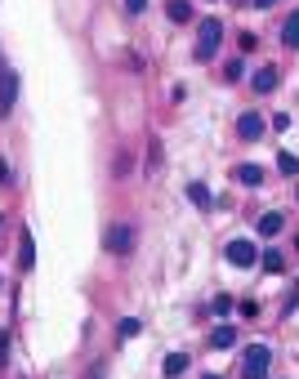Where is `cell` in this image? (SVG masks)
I'll use <instances>...</instances> for the list:
<instances>
[{
  "label": "cell",
  "instance_id": "d4e9b609",
  "mask_svg": "<svg viewBox=\"0 0 299 379\" xmlns=\"http://www.w3.org/2000/svg\"><path fill=\"white\" fill-rule=\"evenodd\" d=\"M250 5H255V9H273L277 0H250Z\"/></svg>",
  "mask_w": 299,
  "mask_h": 379
},
{
  "label": "cell",
  "instance_id": "d6986e66",
  "mask_svg": "<svg viewBox=\"0 0 299 379\" xmlns=\"http://www.w3.org/2000/svg\"><path fill=\"white\" fill-rule=\"evenodd\" d=\"M237 45H241V50L250 54V50H255V45H259V36H255V32H241V36H237Z\"/></svg>",
  "mask_w": 299,
  "mask_h": 379
},
{
  "label": "cell",
  "instance_id": "3957f363",
  "mask_svg": "<svg viewBox=\"0 0 299 379\" xmlns=\"http://www.w3.org/2000/svg\"><path fill=\"white\" fill-rule=\"evenodd\" d=\"M14 103H18V72L0 63V121L14 112Z\"/></svg>",
  "mask_w": 299,
  "mask_h": 379
},
{
  "label": "cell",
  "instance_id": "9c48e42d",
  "mask_svg": "<svg viewBox=\"0 0 299 379\" xmlns=\"http://www.w3.org/2000/svg\"><path fill=\"white\" fill-rule=\"evenodd\" d=\"M188 201L197 205V210H210V205H214V196H210V187H205L201 178H192V183H188Z\"/></svg>",
  "mask_w": 299,
  "mask_h": 379
},
{
  "label": "cell",
  "instance_id": "ffe728a7",
  "mask_svg": "<svg viewBox=\"0 0 299 379\" xmlns=\"http://www.w3.org/2000/svg\"><path fill=\"white\" fill-rule=\"evenodd\" d=\"M138 330H143V326H138V317H125V321H121V335H125V339L138 335Z\"/></svg>",
  "mask_w": 299,
  "mask_h": 379
},
{
  "label": "cell",
  "instance_id": "f1b7e54d",
  "mask_svg": "<svg viewBox=\"0 0 299 379\" xmlns=\"http://www.w3.org/2000/svg\"><path fill=\"white\" fill-rule=\"evenodd\" d=\"M0 223H5V219H0Z\"/></svg>",
  "mask_w": 299,
  "mask_h": 379
},
{
  "label": "cell",
  "instance_id": "8fae6325",
  "mask_svg": "<svg viewBox=\"0 0 299 379\" xmlns=\"http://www.w3.org/2000/svg\"><path fill=\"white\" fill-rule=\"evenodd\" d=\"M232 344H237V330L232 326H214L210 330V348H232Z\"/></svg>",
  "mask_w": 299,
  "mask_h": 379
},
{
  "label": "cell",
  "instance_id": "83f0119b",
  "mask_svg": "<svg viewBox=\"0 0 299 379\" xmlns=\"http://www.w3.org/2000/svg\"><path fill=\"white\" fill-rule=\"evenodd\" d=\"M295 250H299V236H295Z\"/></svg>",
  "mask_w": 299,
  "mask_h": 379
},
{
  "label": "cell",
  "instance_id": "2e32d148",
  "mask_svg": "<svg viewBox=\"0 0 299 379\" xmlns=\"http://www.w3.org/2000/svg\"><path fill=\"white\" fill-rule=\"evenodd\" d=\"M277 170H282V174H299V156H295V152H282V156H277Z\"/></svg>",
  "mask_w": 299,
  "mask_h": 379
},
{
  "label": "cell",
  "instance_id": "7c38bea8",
  "mask_svg": "<svg viewBox=\"0 0 299 379\" xmlns=\"http://www.w3.org/2000/svg\"><path fill=\"white\" fill-rule=\"evenodd\" d=\"M165 14H170V23H188L192 5H188V0H165Z\"/></svg>",
  "mask_w": 299,
  "mask_h": 379
},
{
  "label": "cell",
  "instance_id": "cb8c5ba5",
  "mask_svg": "<svg viewBox=\"0 0 299 379\" xmlns=\"http://www.w3.org/2000/svg\"><path fill=\"white\" fill-rule=\"evenodd\" d=\"M5 353H9V344H5V330H0V366H5Z\"/></svg>",
  "mask_w": 299,
  "mask_h": 379
},
{
  "label": "cell",
  "instance_id": "277c9868",
  "mask_svg": "<svg viewBox=\"0 0 299 379\" xmlns=\"http://www.w3.org/2000/svg\"><path fill=\"white\" fill-rule=\"evenodd\" d=\"M103 245H107L112 254H130V250H134V227H130V223H112L107 236H103Z\"/></svg>",
  "mask_w": 299,
  "mask_h": 379
},
{
  "label": "cell",
  "instance_id": "30bf717a",
  "mask_svg": "<svg viewBox=\"0 0 299 379\" xmlns=\"http://www.w3.org/2000/svg\"><path fill=\"white\" fill-rule=\"evenodd\" d=\"M282 45H286V50H299V14H291L282 23Z\"/></svg>",
  "mask_w": 299,
  "mask_h": 379
},
{
  "label": "cell",
  "instance_id": "52a82bcc",
  "mask_svg": "<svg viewBox=\"0 0 299 379\" xmlns=\"http://www.w3.org/2000/svg\"><path fill=\"white\" fill-rule=\"evenodd\" d=\"M277 85H282V76H277V68H259L255 76H250V90H255V94H273Z\"/></svg>",
  "mask_w": 299,
  "mask_h": 379
},
{
  "label": "cell",
  "instance_id": "9a60e30c",
  "mask_svg": "<svg viewBox=\"0 0 299 379\" xmlns=\"http://www.w3.org/2000/svg\"><path fill=\"white\" fill-rule=\"evenodd\" d=\"M237 178H241V183H246V187H259V183H264V170H259V165H237Z\"/></svg>",
  "mask_w": 299,
  "mask_h": 379
},
{
  "label": "cell",
  "instance_id": "e0dca14e",
  "mask_svg": "<svg viewBox=\"0 0 299 379\" xmlns=\"http://www.w3.org/2000/svg\"><path fill=\"white\" fill-rule=\"evenodd\" d=\"M264 272H273V277H277V272H286V259L277 250H264Z\"/></svg>",
  "mask_w": 299,
  "mask_h": 379
},
{
  "label": "cell",
  "instance_id": "ac0fdd59",
  "mask_svg": "<svg viewBox=\"0 0 299 379\" xmlns=\"http://www.w3.org/2000/svg\"><path fill=\"white\" fill-rule=\"evenodd\" d=\"M241 76H246V63H241V59H232L228 68H223V81H228V85H232V81H241Z\"/></svg>",
  "mask_w": 299,
  "mask_h": 379
},
{
  "label": "cell",
  "instance_id": "7a4b0ae2",
  "mask_svg": "<svg viewBox=\"0 0 299 379\" xmlns=\"http://www.w3.org/2000/svg\"><path fill=\"white\" fill-rule=\"evenodd\" d=\"M268 366H273V348L268 344H250L241 353V379H264Z\"/></svg>",
  "mask_w": 299,
  "mask_h": 379
},
{
  "label": "cell",
  "instance_id": "603a6c76",
  "mask_svg": "<svg viewBox=\"0 0 299 379\" xmlns=\"http://www.w3.org/2000/svg\"><path fill=\"white\" fill-rule=\"evenodd\" d=\"M0 183H14V174H9V165H5V156H0Z\"/></svg>",
  "mask_w": 299,
  "mask_h": 379
},
{
  "label": "cell",
  "instance_id": "4fadbf2b",
  "mask_svg": "<svg viewBox=\"0 0 299 379\" xmlns=\"http://www.w3.org/2000/svg\"><path fill=\"white\" fill-rule=\"evenodd\" d=\"M183 371H188V353H170L165 357V379H179Z\"/></svg>",
  "mask_w": 299,
  "mask_h": 379
},
{
  "label": "cell",
  "instance_id": "5bb4252c",
  "mask_svg": "<svg viewBox=\"0 0 299 379\" xmlns=\"http://www.w3.org/2000/svg\"><path fill=\"white\" fill-rule=\"evenodd\" d=\"M282 223H286V219H282L277 210H273V214H259V236H277V232H282Z\"/></svg>",
  "mask_w": 299,
  "mask_h": 379
},
{
  "label": "cell",
  "instance_id": "7402d4cb",
  "mask_svg": "<svg viewBox=\"0 0 299 379\" xmlns=\"http://www.w3.org/2000/svg\"><path fill=\"white\" fill-rule=\"evenodd\" d=\"M125 9H130V14H143V9H147V0H125Z\"/></svg>",
  "mask_w": 299,
  "mask_h": 379
},
{
  "label": "cell",
  "instance_id": "44dd1931",
  "mask_svg": "<svg viewBox=\"0 0 299 379\" xmlns=\"http://www.w3.org/2000/svg\"><path fill=\"white\" fill-rule=\"evenodd\" d=\"M214 312H219V317H228V312H232V299L219 295V299H214Z\"/></svg>",
  "mask_w": 299,
  "mask_h": 379
},
{
  "label": "cell",
  "instance_id": "4316f807",
  "mask_svg": "<svg viewBox=\"0 0 299 379\" xmlns=\"http://www.w3.org/2000/svg\"><path fill=\"white\" fill-rule=\"evenodd\" d=\"M201 379H219V375H201Z\"/></svg>",
  "mask_w": 299,
  "mask_h": 379
},
{
  "label": "cell",
  "instance_id": "6da1fadb",
  "mask_svg": "<svg viewBox=\"0 0 299 379\" xmlns=\"http://www.w3.org/2000/svg\"><path fill=\"white\" fill-rule=\"evenodd\" d=\"M219 45H223V23H219V18H201V23H197V50H192V59L210 63L214 54H219Z\"/></svg>",
  "mask_w": 299,
  "mask_h": 379
},
{
  "label": "cell",
  "instance_id": "5b68a950",
  "mask_svg": "<svg viewBox=\"0 0 299 379\" xmlns=\"http://www.w3.org/2000/svg\"><path fill=\"white\" fill-rule=\"evenodd\" d=\"M237 134L246 139V143L264 139V116H259V112H241V116H237Z\"/></svg>",
  "mask_w": 299,
  "mask_h": 379
},
{
  "label": "cell",
  "instance_id": "ba28073f",
  "mask_svg": "<svg viewBox=\"0 0 299 379\" xmlns=\"http://www.w3.org/2000/svg\"><path fill=\"white\" fill-rule=\"evenodd\" d=\"M18 268H23V272L36 268V241H32V232H27V227H23V236H18Z\"/></svg>",
  "mask_w": 299,
  "mask_h": 379
},
{
  "label": "cell",
  "instance_id": "8992f818",
  "mask_svg": "<svg viewBox=\"0 0 299 379\" xmlns=\"http://www.w3.org/2000/svg\"><path fill=\"white\" fill-rule=\"evenodd\" d=\"M223 254H228L232 268H250V263H255V245H250V241H228V250H223Z\"/></svg>",
  "mask_w": 299,
  "mask_h": 379
},
{
  "label": "cell",
  "instance_id": "484cf974",
  "mask_svg": "<svg viewBox=\"0 0 299 379\" xmlns=\"http://www.w3.org/2000/svg\"><path fill=\"white\" fill-rule=\"evenodd\" d=\"M90 379H103V366H94V371H90Z\"/></svg>",
  "mask_w": 299,
  "mask_h": 379
}]
</instances>
